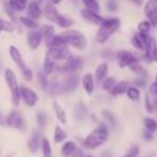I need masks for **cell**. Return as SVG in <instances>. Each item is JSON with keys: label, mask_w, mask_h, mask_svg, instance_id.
<instances>
[{"label": "cell", "mask_w": 157, "mask_h": 157, "mask_svg": "<svg viewBox=\"0 0 157 157\" xmlns=\"http://www.w3.org/2000/svg\"><path fill=\"white\" fill-rule=\"evenodd\" d=\"M99 57L108 62V61H110V59H114V52L110 51V50H102V51L99 52Z\"/></svg>", "instance_id": "44"}, {"label": "cell", "mask_w": 157, "mask_h": 157, "mask_svg": "<svg viewBox=\"0 0 157 157\" xmlns=\"http://www.w3.org/2000/svg\"><path fill=\"white\" fill-rule=\"evenodd\" d=\"M120 8L119 0H105V10L109 13H117Z\"/></svg>", "instance_id": "39"}, {"label": "cell", "mask_w": 157, "mask_h": 157, "mask_svg": "<svg viewBox=\"0 0 157 157\" xmlns=\"http://www.w3.org/2000/svg\"><path fill=\"white\" fill-rule=\"evenodd\" d=\"M77 147L78 146L75 141H65L62 145V147H61V155L63 157H71L72 153H73Z\"/></svg>", "instance_id": "27"}, {"label": "cell", "mask_w": 157, "mask_h": 157, "mask_svg": "<svg viewBox=\"0 0 157 157\" xmlns=\"http://www.w3.org/2000/svg\"><path fill=\"white\" fill-rule=\"evenodd\" d=\"M66 132L65 130H62V128L59 127V125H57V127L54 128V142L55 144H63V142L66 141Z\"/></svg>", "instance_id": "35"}, {"label": "cell", "mask_w": 157, "mask_h": 157, "mask_svg": "<svg viewBox=\"0 0 157 157\" xmlns=\"http://www.w3.org/2000/svg\"><path fill=\"white\" fill-rule=\"evenodd\" d=\"M121 28V19L119 17H109L105 18V21L98 26L97 35H95V40L98 44H105L109 41V39L113 35H116Z\"/></svg>", "instance_id": "2"}, {"label": "cell", "mask_w": 157, "mask_h": 157, "mask_svg": "<svg viewBox=\"0 0 157 157\" xmlns=\"http://www.w3.org/2000/svg\"><path fill=\"white\" fill-rule=\"evenodd\" d=\"M139 153H141V147L138 145H131L127 152L120 157H139Z\"/></svg>", "instance_id": "40"}, {"label": "cell", "mask_w": 157, "mask_h": 157, "mask_svg": "<svg viewBox=\"0 0 157 157\" xmlns=\"http://www.w3.org/2000/svg\"><path fill=\"white\" fill-rule=\"evenodd\" d=\"M152 29H153V26L150 25V22L147 19H142L138 24V26H136V32L142 33V35H150Z\"/></svg>", "instance_id": "33"}, {"label": "cell", "mask_w": 157, "mask_h": 157, "mask_svg": "<svg viewBox=\"0 0 157 157\" xmlns=\"http://www.w3.org/2000/svg\"><path fill=\"white\" fill-rule=\"evenodd\" d=\"M80 17L90 25H95V26H99L103 21H105V17L101 15V13H97V11L88 10V8H81L80 10Z\"/></svg>", "instance_id": "9"}, {"label": "cell", "mask_w": 157, "mask_h": 157, "mask_svg": "<svg viewBox=\"0 0 157 157\" xmlns=\"http://www.w3.org/2000/svg\"><path fill=\"white\" fill-rule=\"evenodd\" d=\"M4 29H8V28H7V25H6V22L0 18V32H3Z\"/></svg>", "instance_id": "53"}, {"label": "cell", "mask_w": 157, "mask_h": 157, "mask_svg": "<svg viewBox=\"0 0 157 157\" xmlns=\"http://www.w3.org/2000/svg\"><path fill=\"white\" fill-rule=\"evenodd\" d=\"M41 10H43V17L50 22H55L58 19V17L61 15L59 11L57 10V7L50 2L44 3V4L41 6Z\"/></svg>", "instance_id": "18"}, {"label": "cell", "mask_w": 157, "mask_h": 157, "mask_svg": "<svg viewBox=\"0 0 157 157\" xmlns=\"http://www.w3.org/2000/svg\"><path fill=\"white\" fill-rule=\"evenodd\" d=\"M102 119H103V121H105L110 128L116 127V117H114V114L112 113L110 110L103 109V110H102Z\"/></svg>", "instance_id": "32"}, {"label": "cell", "mask_w": 157, "mask_h": 157, "mask_svg": "<svg viewBox=\"0 0 157 157\" xmlns=\"http://www.w3.org/2000/svg\"><path fill=\"white\" fill-rule=\"evenodd\" d=\"M155 81H157V71H156V76H155Z\"/></svg>", "instance_id": "57"}, {"label": "cell", "mask_w": 157, "mask_h": 157, "mask_svg": "<svg viewBox=\"0 0 157 157\" xmlns=\"http://www.w3.org/2000/svg\"><path fill=\"white\" fill-rule=\"evenodd\" d=\"M152 98V103H153V110L155 113H157V97H150Z\"/></svg>", "instance_id": "51"}, {"label": "cell", "mask_w": 157, "mask_h": 157, "mask_svg": "<svg viewBox=\"0 0 157 157\" xmlns=\"http://www.w3.org/2000/svg\"><path fill=\"white\" fill-rule=\"evenodd\" d=\"M47 55L51 57L57 63H59L63 62L65 59H68L72 55V52L68 46H63V47H55V48H47Z\"/></svg>", "instance_id": "10"}, {"label": "cell", "mask_w": 157, "mask_h": 157, "mask_svg": "<svg viewBox=\"0 0 157 157\" xmlns=\"http://www.w3.org/2000/svg\"><path fill=\"white\" fill-rule=\"evenodd\" d=\"M86 157H94V156H86Z\"/></svg>", "instance_id": "58"}, {"label": "cell", "mask_w": 157, "mask_h": 157, "mask_svg": "<svg viewBox=\"0 0 157 157\" xmlns=\"http://www.w3.org/2000/svg\"><path fill=\"white\" fill-rule=\"evenodd\" d=\"M114 58H116L119 68L121 69L130 68L131 65L139 62V57L136 54H134L132 51H130V50H119V51L114 52Z\"/></svg>", "instance_id": "7"}, {"label": "cell", "mask_w": 157, "mask_h": 157, "mask_svg": "<svg viewBox=\"0 0 157 157\" xmlns=\"http://www.w3.org/2000/svg\"><path fill=\"white\" fill-rule=\"evenodd\" d=\"M28 0H10L7 3V6L14 11V13H21V11L26 10V6H28Z\"/></svg>", "instance_id": "28"}, {"label": "cell", "mask_w": 157, "mask_h": 157, "mask_svg": "<svg viewBox=\"0 0 157 157\" xmlns=\"http://www.w3.org/2000/svg\"><path fill=\"white\" fill-rule=\"evenodd\" d=\"M144 128L150 132H156L157 131V120L150 116H146L144 119Z\"/></svg>", "instance_id": "36"}, {"label": "cell", "mask_w": 157, "mask_h": 157, "mask_svg": "<svg viewBox=\"0 0 157 157\" xmlns=\"http://www.w3.org/2000/svg\"><path fill=\"white\" fill-rule=\"evenodd\" d=\"M65 40L66 46L69 48H75L77 51H86L88 48V39L84 33H81L80 30H76V29H66L65 32L61 33Z\"/></svg>", "instance_id": "3"}, {"label": "cell", "mask_w": 157, "mask_h": 157, "mask_svg": "<svg viewBox=\"0 0 157 157\" xmlns=\"http://www.w3.org/2000/svg\"><path fill=\"white\" fill-rule=\"evenodd\" d=\"M0 125H6V117L0 113Z\"/></svg>", "instance_id": "54"}, {"label": "cell", "mask_w": 157, "mask_h": 157, "mask_svg": "<svg viewBox=\"0 0 157 157\" xmlns=\"http://www.w3.org/2000/svg\"><path fill=\"white\" fill-rule=\"evenodd\" d=\"M155 62L157 63V47H156V51H155Z\"/></svg>", "instance_id": "56"}, {"label": "cell", "mask_w": 157, "mask_h": 157, "mask_svg": "<svg viewBox=\"0 0 157 157\" xmlns=\"http://www.w3.org/2000/svg\"><path fill=\"white\" fill-rule=\"evenodd\" d=\"M128 86H130V83H128L127 80L117 81L113 88L109 91V95H110V97H121V95H125V91H127Z\"/></svg>", "instance_id": "22"}, {"label": "cell", "mask_w": 157, "mask_h": 157, "mask_svg": "<svg viewBox=\"0 0 157 157\" xmlns=\"http://www.w3.org/2000/svg\"><path fill=\"white\" fill-rule=\"evenodd\" d=\"M146 92L150 95V97H157V81H153V83L150 84Z\"/></svg>", "instance_id": "48"}, {"label": "cell", "mask_w": 157, "mask_h": 157, "mask_svg": "<svg viewBox=\"0 0 157 157\" xmlns=\"http://www.w3.org/2000/svg\"><path fill=\"white\" fill-rule=\"evenodd\" d=\"M144 15L145 19L150 22V25L153 26V29L157 28V3H155L153 0H145L144 3Z\"/></svg>", "instance_id": "8"}, {"label": "cell", "mask_w": 157, "mask_h": 157, "mask_svg": "<svg viewBox=\"0 0 157 157\" xmlns=\"http://www.w3.org/2000/svg\"><path fill=\"white\" fill-rule=\"evenodd\" d=\"M36 120H37L39 127H46L47 121H48V119H47V114L44 113V112H37V114H36Z\"/></svg>", "instance_id": "43"}, {"label": "cell", "mask_w": 157, "mask_h": 157, "mask_svg": "<svg viewBox=\"0 0 157 157\" xmlns=\"http://www.w3.org/2000/svg\"><path fill=\"white\" fill-rule=\"evenodd\" d=\"M109 134H110L109 125L105 121H99L97 124V127L83 139V147H86L88 150H95L98 147L103 146L109 141Z\"/></svg>", "instance_id": "1"}, {"label": "cell", "mask_w": 157, "mask_h": 157, "mask_svg": "<svg viewBox=\"0 0 157 157\" xmlns=\"http://www.w3.org/2000/svg\"><path fill=\"white\" fill-rule=\"evenodd\" d=\"M39 30H40V33H41V37H43V40L46 41H48L51 37H54L57 33H55V28H54V25H51V24H46V25H41L40 28H39Z\"/></svg>", "instance_id": "25"}, {"label": "cell", "mask_w": 157, "mask_h": 157, "mask_svg": "<svg viewBox=\"0 0 157 157\" xmlns=\"http://www.w3.org/2000/svg\"><path fill=\"white\" fill-rule=\"evenodd\" d=\"M75 119L77 120V121H84V120L88 117V110H87V106L84 105L83 102H77V105L75 106Z\"/></svg>", "instance_id": "23"}, {"label": "cell", "mask_w": 157, "mask_h": 157, "mask_svg": "<svg viewBox=\"0 0 157 157\" xmlns=\"http://www.w3.org/2000/svg\"><path fill=\"white\" fill-rule=\"evenodd\" d=\"M41 153H43V157H54L52 156V149H51V144L47 138L41 139V147H40Z\"/></svg>", "instance_id": "38"}, {"label": "cell", "mask_w": 157, "mask_h": 157, "mask_svg": "<svg viewBox=\"0 0 157 157\" xmlns=\"http://www.w3.org/2000/svg\"><path fill=\"white\" fill-rule=\"evenodd\" d=\"M41 139H43V136H41L40 131H39V130L33 131L32 136H30L29 142H28V147H29V152L30 153H37L39 150H40V147H41Z\"/></svg>", "instance_id": "20"}, {"label": "cell", "mask_w": 157, "mask_h": 157, "mask_svg": "<svg viewBox=\"0 0 157 157\" xmlns=\"http://www.w3.org/2000/svg\"><path fill=\"white\" fill-rule=\"evenodd\" d=\"M153 2H155V3H157V0H153Z\"/></svg>", "instance_id": "60"}, {"label": "cell", "mask_w": 157, "mask_h": 157, "mask_svg": "<svg viewBox=\"0 0 157 157\" xmlns=\"http://www.w3.org/2000/svg\"><path fill=\"white\" fill-rule=\"evenodd\" d=\"M80 83H81V87H83L84 92L87 95H92L95 92V87H97V81H95V77L91 72H87L84 73L80 78Z\"/></svg>", "instance_id": "15"}, {"label": "cell", "mask_w": 157, "mask_h": 157, "mask_svg": "<svg viewBox=\"0 0 157 157\" xmlns=\"http://www.w3.org/2000/svg\"><path fill=\"white\" fill-rule=\"evenodd\" d=\"M131 72H132L135 76H142V77H149V72L146 71V68H145V65H142L141 62H136L134 63V65H131L130 68Z\"/></svg>", "instance_id": "31"}, {"label": "cell", "mask_w": 157, "mask_h": 157, "mask_svg": "<svg viewBox=\"0 0 157 157\" xmlns=\"http://www.w3.org/2000/svg\"><path fill=\"white\" fill-rule=\"evenodd\" d=\"M55 69H57V62H55L51 57H48V55L46 54V58H44V62H43V71L41 72H43L46 76H51L55 72Z\"/></svg>", "instance_id": "24"}, {"label": "cell", "mask_w": 157, "mask_h": 157, "mask_svg": "<svg viewBox=\"0 0 157 157\" xmlns=\"http://www.w3.org/2000/svg\"><path fill=\"white\" fill-rule=\"evenodd\" d=\"M61 83H62V94H72L80 84V77L77 76V73H71L66 75L61 80Z\"/></svg>", "instance_id": "12"}, {"label": "cell", "mask_w": 157, "mask_h": 157, "mask_svg": "<svg viewBox=\"0 0 157 157\" xmlns=\"http://www.w3.org/2000/svg\"><path fill=\"white\" fill-rule=\"evenodd\" d=\"M125 97L130 101H138L139 98H141V88L134 86V84H130L127 91H125Z\"/></svg>", "instance_id": "30"}, {"label": "cell", "mask_w": 157, "mask_h": 157, "mask_svg": "<svg viewBox=\"0 0 157 157\" xmlns=\"http://www.w3.org/2000/svg\"><path fill=\"white\" fill-rule=\"evenodd\" d=\"M63 0H50V3H52L54 6H57V4H61Z\"/></svg>", "instance_id": "55"}, {"label": "cell", "mask_w": 157, "mask_h": 157, "mask_svg": "<svg viewBox=\"0 0 157 157\" xmlns=\"http://www.w3.org/2000/svg\"><path fill=\"white\" fill-rule=\"evenodd\" d=\"M71 157H86V155H84V150L81 149V147H77V149L72 153Z\"/></svg>", "instance_id": "49"}, {"label": "cell", "mask_w": 157, "mask_h": 157, "mask_svg": "<svg viewBox=\"0 0 157 157\" xmlns=\"http://www.w3.org/2000/svg\"><path fill=\"white\" fill-rule=\"evenodd\" d=\"M80 2L83 3L84 8H88V10L101 13V3H99V0H80Z\"/></svg>", "instance_id": "37"}, {"label": "cell", "mask_w": 157, "mask_h": 157, "mask_svg": "<svg viewBox=\"0 0 157 157\" xmlns=\"http://www.w3.org/2000/svg\"><path fill=\"white\" fill-rule=\"evenodd\" d=\"M117 83V80H116V77H113V76H108V77H105L102 81H101V88L103 90V91H106V92H109L112 88L114 87V84Z\"/></svg>", "instance_id": "34"}, {"label": "cell", "mask_w": 157, "mask_h": 157, "mask_svg": "<svg viewBox=\"0 0 157 157\" xmlns=\"http://www.w3.org/2000/svg\"><path fill=\"white\" fill-rule=\"evenodd\" d=\"M19 95H21V99L24 101L25 105L30 106V108L36 106V103L39 102V95L36 94L32 88H29V87H26V86L19 87Z\"/></svg>", "instance_id": "13"}, {"label": "cell", "mask_w": 157, "mask_h": 157, "mask_svg": "<svg viewBox=\"0 0 157 157\" xmlns=\"http://www.w3.org/2000/svg\"><path fill=\"white\" fill-rule=\"evenodd\" d=\"M84 62L83 58L78 57V55H71L68 59H65L63 62L57 63V69L55 72H59V73H65V75H71V73H77L83 69Z\"/></svg>", "instance_id": "4"}, {"label": "cell", "mask_w": 157, "mask_h": 157, "mask_svg": "<svg viewBox=\"0 0 157 157\" xmlns=\"http://www.w3.org/2000/svg\"><path fill=\"white\" fill-rule=\"evenodd\" d=\"M26 41H28V46H29L30 50H37L39 47H40L41 41H43L40 30L39 29H30L29 32H28Z\"/></svg>", "instance_id": "17"}, {"label": "cell", "mask_w": 157, "mask_h": 157, "mask_svg": "<svg viewBox=\"0 0 157 157\" xmlns=\"http://www.w3.org/2000/svg\"><path fill=\"white\" fill-rule=\"evenodd\" d=\"M134 86L139 87V88H145L147 84V77H142V76H136L135 80H134Z\"/></svg>", "instance_id": "45"}, {"label": "cell", "mask_w": 157, "mask_h": 157, "mask_svg": "<svg viewBox=\"0 0 157 157\" xmlns=\"http://www.w3.org/2000/svg\"><path fill=\"white\" fill-rule=\"evenodd\" d=\"M6 124L18 131H25V120L18 110H11L6 116Z\"/></svg>", "instance_id": "11"}, {"label": "cell", "mask_w": 157, "mask_h": 157, "mask_svg": "<svg viewBox=\"0 0 157 157\" xmlns=\"http://www.w3.org/2000/svg\"><path fill=\"white\" fill-rule=\"evenodd\" d=\"M156 47H157V40L155 36L150 35L149 39H147V43H146V47H145L144 52H142V58H144V61L147 63V65H150V63L155 62V51H156Z\"/></svg>", "instance_id": "14"}, {"label": "cell", "mask_w": 157, "mask_h": 157, "mask_svg": "<svg viewBox=\"0 0 157 157\" xmlns=\"http://www.w3.org/2000/svg\"><path fill=\"white\" fill-rule=\"evenodd\" d=\"M6 157H14V156H6Z\"/></svg>", "instance_id": "59"}, {"label": "cell", "mask_w": 157, "mask_h": 157, "mask_svg": "<svg viewBox=\"0 0 157 157\" xmlns=\"http://www.w3.org/2000/svg\"><path fill=\"white\" fill-rule=\"evenodd\" d=\"M4 80H6V83H7L8 88H10L11 98H13L14 105H19V102H21V95H19V84H18V80H17V76H15V73H14L13 69L7 68L4 71Z\"/></svg>", "instance_id": "6"}, {"label": "cell", "mask_w": 157, "mask_h": 157, "mask_svg": "<svg viewBox=\"0 0 157 157\" xmlns=\"http://www.w3.org/2000/svg\"><path fill=\"white\" fill-rule=\"evenodd\" d=\"M19 21H21V24H24L26 28H29V29H37V28H40L37 21H33V19L28 18V17H21Z\"/></svg>", "instance_id": "41"}, {"label": "cell", "mask_w": 157, "mask_h": 157, "mask_svg": "<svg viewBox=\"0 0 157 157\" xmlns=\"http://www.w3.org/2000/svg\"><path fill=\"white\" fill-rule=\"evenodd\" d=\"M88 116H90V119H91L94 123H97V124H98V123H99V119H98V117H97V114H95V113H90Z\"/></svg>", "instance_id": "52"}, {"label": "cell", "mask_w": 157, "mask_h": 157, "mask_svg": "<svg viewBox=\"0 0 157 157\" xmlns=\"http://www.w3.org/2000/svg\"><path fill=\"white\" fill-rule=\"evenodd\" d=\"M149 36L150 35H142V33H139V32H135L132 36H131V46H132L136 51L144 52Z\"/></svg>", "instance_id": "16"}, {"label": "cell", "mask_w": 157, "mask_h": 157, "mask_svg": "<svg viewBox=\"0 0 157 157\" xmlns=\"http://www.w3.org/2000/svg\"><path fill=\"white\" fill-rule=\"evenodd\" d=\"M142 138H144L145 142H153L155 141V132H150V131L144 128V131H142Z\"/></svg>", "instance_id": "47"}, {"label": "cell", "mask_w": 157, "mask_h": 157, "mask_svg": "<svg viewBox=\"0 0 157 157\" xmlns=\"http://www.w3.org/2000/svg\"><path fill=\"white\" fill-rule=\"evenodd\" d=\"M10 57H11V59L14 61V63H15V65L19 68V71H21L22 76L25 77V80L32 81V78H33L32 69H30L29 66L25 63L24 57L21 55V51H19L15 46H10Z\"/></svg>", "instance_id": "5"}, {"label": "cell", "mask_w": 157, "mask_h": 157, "mask_svg": "<svg viewBox=\"0 0 157 157\" xmlns=\"http://www.w3.org/2000/svg\"><path fill=\"white\" fill-rule=\"evenodd\" d=\"M108 76H109V62L102 61V62L95 68V72H94L95 81L101 84V81H102L105 77H108Z\"/></svg>", "instance_id": "21"}, {"label": "cell", "mask_w": 157, "mask_h": 157, "mask_svg": "<svg viewBox=\"0 0 157 157\" xmlns=\"http://www.w3.org/2000/svg\"><path fill=\"white\" fill-rule=\"evenodd\" d=\"M128 2H130L132 6H135V7H142L144 3H145V0H128Z\"/></svg>", "instance_id": "50"}, {"label": "cell", "mask_w": 157, "mask_h": 157, "mask_svg": "<svg viewBox=\"0 0 157 157\" xmlns=\"http://www.w3.org/2000/svg\"><path fill=\"white\" fill-rule=\"evenodd\" d=\"M145 110L149 114H153L155 110H153V103H152V98L147 92H145Z\"/></svg>", "instance_id": "42"}, {"label": "cell", "mask_w": 157, "mask_h": 157, "mask_svg": "<svg viewBox=\"0 0 157 157\" xmlns=\"http://www.w3.org/2000/svg\"><path fill=\"white\" fill-rule=\"evenodd\" d=\"M55 24H57L59 28H62L63 30H66V29H71V28L73 26L75 21H73V18H71V17L62 15V14H61V15L58 17V19L55 21Z\"/></svg>", "instance_id": "29"}, {"label": "cell", "mask_w": 157, "mask_h": 157, "mask_svg": "<svg viewBox=\"0 0 157 157\" xmlns=\"http://www.w3.org/2000/svg\"><path fill=\"white\" fill-rule=\"evenodd\" d=\"M26 17L30 19H33V21H39V19H41V17H43V10H41V6L37 4V3L35 2H29L26 6Z\"/></svg>", "instance_id": "19"}, {"label": "cell", "mask_w": 157, "mask_h": 157, "mask_svg": "<svg viewBox=\"0 0 157 157\" xmlns=\"http://www.w3.org/2000/svg\"><path fill=\"white\" fill-rule=\"evenodd\" d=\"M39 86L43 90H47V86H48V76H46L43 72L39 73Z\"/></svg>", "instance_id": "46"}, {"label": "cell", "mask_w": 157, "mask_h": 157, "mask_svg": "<svg viewBox=\"0 0 157 157\" xmlns=\"http://www.w3.org/2000/svg\"><path fill=\"white\" fill-rule=\"evenodd\" d=\"M54 108V113H55V117L57 120L61 123V124H66L68 123V114H66V110L62 108V105H59V102H54L52 105Z\"/></svg>", "instance_id": "26"}]
</instances>
